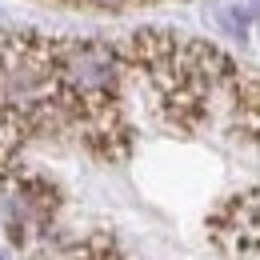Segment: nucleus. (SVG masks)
<instances>
[{
	"instance_id": "obj_2",
	"label": "nucleus",
	"mask_w": 260,
	"mask_h": 260,
	"mask_svg": "<svg viewBox=\"0 0 260 260\" xmlns=\"http://www.w3.org/2000/svg\"><path fill=\"white\" fill-rule=\"evenodd\" d=\"M56 84L60 96L84 108L88 120L112 124V100H116V56L96 40H80L56 48Z\"/></svg>"
},
{
	"instance_id": "obj_1",
	"label": "nucleus",
	"mask_w": 260,
	"mask_h": 260,
	"mask_svg": "<svg viewBox=\"0 0 260 260\" xmlns=\"http://www.w3.org/2000/svg\"><path fill=\"white\" fill-rule=\"evenodd\" d=\"M60 100L56 44L24 36L0 48V176L8 172L24 136L40 128L56 108H64Z\"/></svg>"
},
{
	"instance_id": "obj_5",
	"label": "nucleus",
	"mask_w": 260,
	"mask_h": 260,
	"mask_svg": "<svg viewBox=\"0 0 260 260\" xmlns=\"http://www.w3.org/2000/svg\"><path fill=\"white\" fill-rule=\"evenodd\" d=\"M0 260H8V252H4V248H0Z\"/></svg>"
},
{
	"instance_id": "obj_4",
	"label": "nucleus",
	"mask_w": 260,
	"mask_h": 260,
	"mask_svg": "<svg viewBox=\"0 0 260 260\" xmlns=\"http://www.w3.org/2000/svg\"><path fill=\"white\" fill-rule=\"evenodd\" d=\"M88 4H96V8H120L124 0H88Z\"/></svg>"
},
{
	"instance_id": "obj_3",
	"label": "nucleus",
	"mask_w": 260,
	"mask_h": 260,
	"mask_svg": "<svg viewBox=\"0 0 260 260\" xmlns=\"http://www.w3.org/2000/svg\"><path fill=\"white\" fill-rule=\"evenodd\" d=\"M216 240L228 252H252L256 248V192H244L212 220Z\"/></svg>"
}]
</instances>
